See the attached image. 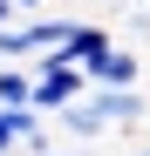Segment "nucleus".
<instances>
[{
    "label": "nucleus",
    "mask_w": 150,
    "mask_h": 156,
    "mask_svg": "<svg viewBox=\"0 0 150 156\" xmlns=\"http://www.w3.org/2000/svg\"><path fill=\"white\" fill-rule=\"evenodd\" d=\"M137 75H143V55L116 41V48H109V61L96 68V88H137Z\"/></svg>",
    "instance_id": "39448f33"
},
{
    "label": "nucleus",
    "mask_w": 150,
    "mask_h": 156,
    "mask_svg": "<svg viewBox=\"0 0 150 156\" xmlns=\"http://www.w3.org/2000/svg\"><path fill=\"white\" fill-rule=\"evenodd\" d=\"M0 109H34V68L0 61Z\"/></svg>",
    "instance_id": "423d86ee"
},
{
    "label": "nucleus",
    "mask_w": 150,
    "mask_h": 156,
    "mask_svg": "<svg viewBox=\"0 0 150 156\" xmlns=\"http://www.w3.org/2000/svg\"><path fill=\"white\" fill-rule=\"evenodd\" d=\"M96 82H89V68H75V61H41L34 68V109L41 115H62L68 102H82Z\"/></svg>",
    "instance_id": "f257e3e1"
},
{
    "label": "nucleus",
    "mask_w": 150,
    "mask_h": 156,
    "mask_svg": "<svg viewBox=\"0 0 150 156\" xmlns=\"http://www.w3.org/2000/svg\"><path fill=\"white\" fill-rule=\"evenodd\" d=\"M89 95H96V109H103V122H109V129H137V122L150 115L143 88H89Z\"/></svg>",
    "instance_id": "7ed1b4c3"
},
{
    "label": "nucleus",
    "mask_w": 150,
    "mask_h": 156,
    "mask_svg": "<svg viewBox=\"0 0 150 156\" xmlns=\"http://www.w3.org/2000/svg\"><path fill=\"white\" fill-rule=\"evenodd\" d=\"M48 122H55L68 143H96V136H109V122H103V109H96V95L68 102V109H62V115H48Z\"/></svg>",
    "instance_id": "20e7f679"
},
{
    "label": "nucleus",
    "mask_w": 150,
    "mask_h": 156,
    "mask_svg": "<svg viewBox=\"0 0 150 156\" xmlns=\"http://www.w3.org/2000/svg\"><path fill=\"white\" fill-rule=\"evenodd\" d=\"M130 156H150V149H130Z\"/></svg>",
    "instance_id": "f8f14e48"
},
{
    "label": "nucleus",
    "mask_w": 150,
    "mask_h": 156,
    "mask_svg": "<svg viewBox=\"0 0 150 156\" xmlns=\"http://www.w3.org/2000/svg\"><path fill=\"white\" fill-rule=\"evenodd\" d=\"M109 48H116V34L103 27V20H75L68 48H62V55H41V61H75V68H89V82H96V68L109 61ZM41 61H34V68H41Z\"/></svg>",
    "instance_id": "f03ea898"
},
{
    "label": "nucleus",
    "mask_w": 150,
    "mask_h": 156,
    "mask_svg": "<svg viewBox=\"0 0 150 156\" xmlns=\"http://www.w3.org/2000/svg\"><path fill=\"white\" fill-rule=\"evenodd\" d=\"M48 156H96V149H89V143H75V149H68V143H55Z\"/></svg>",
    "instance_id": "6e6552de"
},
{
    "label": "nucleus",
    "mask_w": 150,
    "mask_h": 156,
    "mask_svg": "<svg viewBox=\"0 0 150 156\" xmlns=\"http://www.w3.org/2000/svg\"><path fill=\"white\" fill-rule=\"evenodd\" d=\"M34 7H48V0H14V14H34Z\"/></svg>",
    "instance_id": "1a4fd4ad"
},
{
    "label": "nucleus",
    "mask_w": 150,
    "mask_h": 156,
    "mask_svg": "<svg viewBox=\"0 0 150 156\" xmlns=\"http://www.w3.org/2000/svg\"><path fill=\"white\" fill-rule=\"evenodd\" d=\"M123 7H150V0H123Z\"/></svg>",
    "instance_id": "9b49d317"
},
{
    "label": "nucleus",
    "mask_w": 150,
    "mask_h": 156,
    "mask_svg": "<svg viewBox=\"0 0 150 156\" xmlns=\"http://www.w3.org/2000/svg\"><path fill=\"white\" fill-rule=\"evenodd\" d=\"M0 61H21V68H34L41 61V41H34V27H0Z\"/></svg>",
    "instance_id": "0eeeda50"
},
{
    "label": "nucleus",
    "mask_w": 150,
    "mask_h": 156,
    "mask_svg": "<svg viewBox=\"0 0 150 156\" xmlns=\"http://www.w3.org/2000/svg\"><path fill=\"white\" fill-rule=\"evenodd\" d=\"M7 20H14V0H0V27H7Z\"/></svg>",
    "instance_id": "9d476101"
}]
</instances>
